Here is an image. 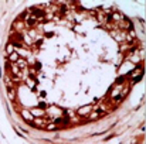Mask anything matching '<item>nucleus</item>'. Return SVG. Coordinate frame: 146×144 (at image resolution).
<instances>
[{
  "label": "nucleus",
  "mask_w": 146,
  "mask_h": 144,
  "mask_svg": "<svg viewBox=\"0 0 146 144\" xmlns=\"http://www.w3.org/2000/svg\"><path fill=\"white\" fill-rule=\"evenodd\" d=\"M143 69L142 34L113 6H27L11 20L1 51L10 116L27 136L52 144L82 141L113 127Z\"/></svg>",
  "instance_id": "obj_1"
}]
</instances>
